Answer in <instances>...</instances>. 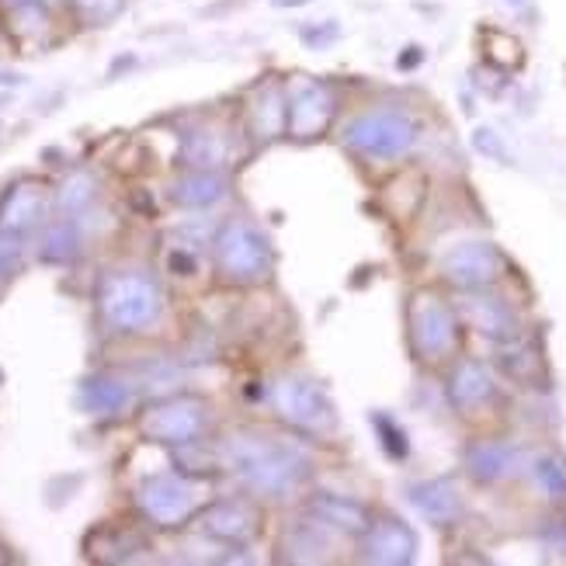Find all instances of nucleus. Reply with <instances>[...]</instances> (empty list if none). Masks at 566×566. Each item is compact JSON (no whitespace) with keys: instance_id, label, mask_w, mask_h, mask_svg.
Masks as SVG:
<instances>
[{"instance_id":"f8f14e48","label":"nucleus","mask_w":566,"mask_h":566,"mask_svg":"<svg viewBox=\"0 0 566 566\" xmlns=\"http://www.w3.org/2000/svg\"><path fill=\"white\" fill-rule=\"evenodd\" d=\"M538 476H543V483L549 486V494H563V490H566V473L559 470V465H553V462H543Z\"/></svg>"},{"instance_id":"f257e3e1","label":"nucleus","mask_w":566,"mask_h":566,"mask_svg":"<svg viewBox=\"0 0 566 566\" xmlns=\"http://www.w3.org/2000/svg\"><path fill=\"white\" fill-rule=\"evenodd\" d=\"M105 313L118 327H143L157 313V292L143 279H115L105 289Z\"/></svg>"},{"instance_id":"7ed1b4c3","label":"nucleus","mask_w":566,"mask_h":566,"mask_svg":"<svg viewBox=\"0 0 566 566\" xmlns=\"http://www.w3.org/2000/svg\"><path fill=\"white\" fill-rule=\"evenodd\" d=\"M199 428H202V413H199V403H191V400L157 407L154 417H146V434L164 438V441H188L199 434Z\"/></svg>"},{"instance_id":"9d476101","label":"nucleus","mask_w":566,"mask_h":566,"mask_svg":"<svg viewBox=\"0 0 566 566\" xmlns=\"http://www.w3.org/2000/svg\"><path fill=\"white\" fill-rule=\"evenodd\" d=\"M504 462H507V452L497 449V446L480 449V452L473 455V465H476V473H480V476H501V473H504Z\"/></svg>"},{"instance_id":"f03ea898","label":"nucleus","mask_w":566,"mask_h":566,"mask_svg":"<svg viewBox=\"0 0 566 566\" xmlns=\"http://www.w3.org/2000/svg\"><path fill=\"white\" fill-rule=\"evenodd\" d=\"M348 136L373 154H400L403 146L413 139V129H410V122L400 115H368L358 122L355 129H348Z\"/></svg>"},{"instance_id":"9b49d317","label":"nucleus","mask_w":566,"mask_h":566,"mask_svg":"<svg viewBox=\"0 0 566 566\" xmlns=\"http://www.w3.org/2000/svg\"><path fill=\"white\" fill-rule=\"evenodd\" d=\"M77 8L87 21H105L122 8V0H77Z\"/></svg>"},{"instance_id":"39448f33","label":"nucleus","mask_w":566,"mask_h":566,"mask_svg":"<svg viewBox=\"0 0 566 566\" xmlns=\"http://www.w3.org/2000/svg\"><path fill=\"white\" fill-rule=\"evenodd\" d=\"M417 340H421V348L428 355H438V352H446L452 348V340H455V324H452V316L446 306H438V300L431 306L421 310V316H417Z\"/></svg>"},{"instance_id":"423d86ee","label":"nucleus","mask_w":566,"mask_h":566,"mask_svg":"<svg viewBox=\"0 0 566 566\" xmlns=\"http://www.w3.org/2000/svg\"><path fill=\"white\" fill-rule=\"evenodd\" d=\"M494 254L490 248H462L459 254H452L449 261V272L455 282H465V285H483L494 279Z\"/></svg>"},{"instance_id":"ddd939ff","label":"nucleus","mask_w":566,"mask_h":566,"mask_svg":"<svg viewBox=\"0 0 566 566\" xmlns=\"http://www.w3.org/2000/svg\"><path fill=\"white\" fill-rule=\"evenodd\" d=\"M511 4H518V0H511Z\"/></svg>"},{"instance_id":"20e7f679","label":"nucleus","mask_w":566,"mask_h":566,"mask_svg":"<svg viewBox=\"0 0 566 566\" xmlns=\"http://www.w3.org/2000/svg\"><path fill=\"white\" fill-rule=\"evenodd\" d=\"M143 504L157 522H181L195 504V494H191V486H185L178 480H157L146 486Z\"/></svg>"},{"instance_id":"0eeeda50","label":"nucleus","mask_w":566,"mask_h":566,"mask_svg":"<svg viewBox=\"0 0 566 566\" xmlns=\"http://www.w3.org/2000/svg\"><path fill=\"white\" fill-rule=\"evenodd\" d=\"M490 397V379L480 365H462L459 368V376H455V400L462 407H473L480 400Z\"/></svg>"},{"instance_id":"6e6552de","label":"nucleus","mask_w":566,"mask_h":566,"mask_svg":"<svg viewBox=\"0 0 566 566\" xmlns=\"http://www.w3.org/2000/svg\"><path fill=\"white\" fill-rule=\"evenodd\" d=\"M428 494L431 497H421V507L431 514V518H438V522H446V518H452L455 514V497H452V490L449 486H441V483H434V486H428Z\"/></svg>"},{"instance_id":"1a4fd4ad","label":"nucleus","mask_w":566,"mask_h":566,"mask_svg":"<svg viewBox=\"0 0 566 566\" xmlns=\"http://www.w3.org/2000/svg\"><path fill=\"white\" fill-rule=\"evenodd\" d=\"M175 195H178L181 202H188V206H195V202H212L216 195H219V185L212 178H195V181H185Z\"/></svg>"}]
</instances>
